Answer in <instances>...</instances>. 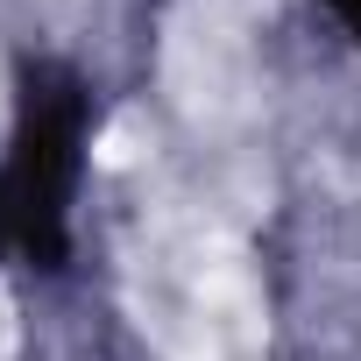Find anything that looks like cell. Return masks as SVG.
I'll use <instances>...</instances> for the list:
<instances>
[{
  "label": "cell",
  "instance_id": "1",
  "mask_svg": "<svg viewBox=\"0 0 361 361\" xmlns=\"http://www.w3.org/2000/svg\"><path fill=\"white\" fill-rule=\"evenodd\" d=\"M99 121H106V92L78 57L36 43L8 57L0 185H8V220H15V262L36 283H64L78 262V199H85Z\"/></svg>",
  "mask_w": 361,
  "mask_h": 361
},
{
  "label": "cell",
  "instance_id": "2",
  "mask_svg": "<svg viewBox=\"0 0 361 361\" xmlns=\"http://www.w3.org/2000/svg\"><path fill=\"white\" fill-rule=\"evenodd\" d=\"M319 8H326V15H333V29L361 50V0H319Z\"/></svg>",
  "mask_w": 361,
  "mask_h": 361
},
{
  "label": "cell",
  "instance_id": "3",
  "mask_svg": "<svg viewBox=\"0 0 361 361\" xmlns=\"http://www.w3.org/2000/svg\"><path fill=\"white\" fill-rule=\"evenodd\" d=\"M15 262V220H8V185H0V269Z\"/></svg>",
  "mask_w": 361,
  "mask_h": 361
}]
</instances>
